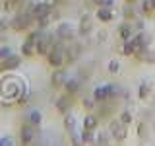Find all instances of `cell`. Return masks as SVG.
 I'll return each mask as SVG.
<instances>
[{
    "mask_svg": "<svg viewBox=\"0 0 155 146\" xmlns=\"http://www.w3.org/2000/svg\"><path fill=\"white\" fill-rule=\"evenodd\" d=\"M25 92H27V86H25V82L19 80V78L6 76V78L0 80V94L8 101H18Z\"/></svg>",
    "mask_w": 155,
    "mask_h": 146,
    "instance_id": "6da1fadb",
    "label": "cell"
},
{
    "mask_svg": "<svg viewBox=\"0 0 155 146\" xmlns=\"http://www.w3.org/2000/svg\"><path fill=\"white\" fill-rule=\"evenodd\" d=\"M47 61L52 68H60L68 62V49L62 45V41H56L54 45H52V49L47 55Z\"/></svg>",
    "mask_w": 155,
    "mask_h": 146,
    "instance_id": "7a4b0ae2",
    "label": "cell"
},
{
    "mask_svg": "<svg viewBox=\"0 0 155 146\" xmlns=\"http://www.w3.org/2000/svg\"><path fill=\"white\" fill-rule=\"evenodd\" d=\"M33 22H35V18L25 10V12H18L16 16L10 19V27H12L14 31H25V29L31 27Z\"/></svg>",
    "mask_w": 155,
    "mask_h": 146,
    "instance_id": "3957f363",
    "label": "cell"
},
{
    "mask_svg": "<svg viewBox=\"0 0 155 146\" xmlns=\"http://www.w3.org/2000/svg\"><path fill=\"white\" fill-rule=\"evenodd\" d=\"M58 41L56 39V33H52V31H43L41 33V37H39V41L35 43V49H37V55H41V57H47L48 55V51L52 49V45Z\"/></svg>",
    "mask_w": 155,
    "mask_h": 146,
    "instance_id": "277c9868",
    "label": "cell"
},
{
    "mask_svg": "<svg viewBox=\"0 0 155 146\" xmlns=\"http://www.w3.org/2000/svg\"><path fill=\"white\" fill-rule=\"evenodd\" d=\"M109 133L114 138V142H124L126 136H128V129H126V125L120 119H114V121H110V125H109Z\"/></svg>",
    "mask_w": 155,
    "mask_h": 146,
    "instance_id": "5b68a950",
    "label": "cell"
},
{
    "mask_svg": "<svg viewBox=\"0 0 155 146\" xmlns=\"http://www.w3.org/2000/svg\"><path fill=\"white\" fill-rule=\"evenodd\" d=\"M113 96H116V86L114 84H103V86H97L93 90V99L97 103H103V101H107Z\"/></svg>",
    "mask_w": 155,
    "mask_h": 146,
    "instance_id": "8992f818",
    "label": "cell"
},
{
    "mask_svg": "<svg viewBox=\"0 0 155 146\" xmlns=\"http://www.w3.org/2000/svg\"><path fill=\"white\" fill-rule=\"evenodd\" d=\"M37 134H39L37 127L31 123H23L21 129H19V140H21V144H31L37 138Z\"/></svg>",
    "mask_w": 155,
    "mask_h": 146,
    "instance_id": "52a82bcc",
    "label": "cell"
},
{
    "mask_svg": "<svg viewBox=\"0 0 155 146\" xmlns=\"http://www.w3.org/2000/svg\"><path fill=\"white\" fill-rule=\"evenodd\" d=\"M56 39L58 41H72V39H74V26H72V23H68V22H60L56 26Z\"/></svg>",
    "mask_w": 155,
    "mask_h": 146,
    "instance_id": "ba28073f",
    "label": "cell"
},
{
    "mask_svg": "<svg viewBox=\"0 0 155 146\" xmlns=\"http://www.w3.org/2000/svg\"><path fill=\"white\" fill-rule=\"evenodd\" d=\"M19 64H21V57H18V55H10L8 58L0 61V74H2V72L16 70V68H19Z\"/></svg>",
    "mask_w": 155,
    "mask_h": 146,
    "instance_id": "9c48e42d",
    "label": "cell"
},
{
    "mask_svg": "<svg viewBox=\"0 0 155 146\" xmlns=\"http://www.w3.org/2000/svg\"><path fill=\"white\" fill-rule=\"evenodd\" d=\"M66 80H68V72L64 70V68H54V72H52V76H51V86L52 88H64L66 84Z\"/></svg>",
    "mask_w": 155,
    "mask_h": 146,
    "instance_id": "30bf717a",
    "label": "cell"
},
{
    "mask_svg": "<svg viewBox=\"0 0 155 146\" xmlns=\"http://www.w3.org/2000/svg\"><path fill=\"white\" fill-rule=\"evenodd\" d=\"M91 16L89 14H81V18H80V23H78V33L80 35H84V37H87L91 33Z\"/></svg>",
    "mask_w": 155,
    "mask_h": 146,
    "instance_id": "8fae6325",
    "label": "cell"
},
{
    "mask_svg": "<svg viewBox=\"0 0 155 146\" xmlns=\"http://www.w3.org/2000/svg\"><path fill=\"white\" fill-rule=\"evenodd\" d=\"M95 18L99 19V22H103V23H109L110 19L114 18V12L109 6H99V8H97V12H95Z\"/></svg>",
    "mask_w": 155,
    "mask_h": 146,
    "instance_id": "7c38bea8",
    "label": "cell"
},
{
    "mask_svg": "<svg viewBox=\"0 0 155 146\" xmlns=\"http://www.w3.org/2000/svg\"><path fill=\"white\" fill-rule=\"evenodd\" d=\"M132 29H134V26L128 22V19H124V22L118 26V37L122 39V41H128V39H132Z\"/></svg>",
    "mask_w": 155,
    "mask_h": 146,
    "instance_id": "4fadbf2b",
    "label": "cell"
},
{
    "mask_svg": "<svg viewBox=\"0 0 155 146\" xmlns=\"http://www.w3.org/2000/svg\"><path fill=\"white\" fill-rule=\"evenodd\" d=\"M23 119H25V123H31V125L39 127V125H41V121H43V113L39 109H29L27 113L23 115Z\"/></svg>",
    "mask_w": 155,
    "mask_h": 146,
    "instance_id": "5bb4252c",
    "label": "cell"
},
{
    "mask_svg": "<svg viewBox=\"0 0 155 146\" xmlns=\"http://www.w3.org/2000/svg\"><path fill=\"white\" fill-rule=\"evenodd\" d=\"M80 90H81V82L78 80V78H68V80H66L64 92H66L68 96H74V94H78Z\"/></svg>",
    "mask_w": 155,
    "mask_h": 146,
    "instance_id": "9a60e30c",
    "label": "cell"
},
{
    "mask_svg": "<svg viewBox=\"0 0 155 146\" xmlns=\"http://www.w3.org/2000/svg\"><path fill=\"white\" fill-rule=\"evenodd\" d=\"M76 125H78V121H76L74 113H72V111H66L64 113V129L68 130V134L76 133Z\"/></svg>",
    "mask_w": 155,
    "mask_h": 146,
    "instance_id": "2e32d148",
    "label": "cell"
},
{
    "mask_svg": "<svg viewBox=\"0 0 155 146\" xmlns=\"http://www.w3.org/2000/svg\"><path fill=\"white\" fill-rule=\"evenodd\" d=\"M97 125H99V115L87 113L85 119H84V129L85 130H97Z\"/></svg>",
    "mask_w": 155,
    "mask_h": 146,
    "instance_id": "e0dca14e",
    "label": "cell"
},
{
    "mask_svg": "<svg viewBox=\"0 0 155 146\" xmlns=\"http://www.w3.org/2000/svg\"><path fill=\"white\" fill-rule=\"evenodd\" d=\"M56 109L58 111H60V113H66V111H70V97H68V96H60V97H58V99H56Z\"/></svg>",
    "mask_w": 155,
    "mask_h": 146,
    "instance_id": "ac0fdd59",
    "label": "cell"
},
{
    "mask_svg": "<svg viewBox=\"0 0 155 146\" xmlns=\"http://www.w3.org/2000/svg\"><path fill=\"white\" fill-rule=\"evenodd\" d=\"M149 94H151V84H149V82H142V84L138 86V97L140 99H147Z\"/></svg>",
    "mask_w": 155,
    "mask_h": 146,
    "instance_id": "d6986e66",
    "label": "cell"
},
{
    "mask_svg": "<svg viewBox=\"0 0 155 146\" xmlns=\"http://www.w3.org/2000/svg\"><path fill=\"white\" fill-rule=\"evenodd\" d=\"M80 136H81V144H97L95 142V130H81L80 133Z\"/></svg>",
    "mask_w": 155,
    "mask_h": 146,
    "instance_id": "ffe728a7",
    "label": "cell"
},
{
    "mask_svg": "<svg viewBox=\"0 0 155 146\" xmlns=\"http://www.w3.org/2000/svg\"><path fill=\"white\" fill-rule=\"evenodd\" d=\"M122 55H124V57H134V55H136V47H134L132 39L122 41Z\"/></svg>",
    "mask_w": 155,
    "mask_h": 146,
    "instance_id": "44dd1931",
    "label": "cell"
},
{
    "mask_svg": "<svg viewBox=\"0 0 155 146\" xmlns=\"http://www.w3.org/2000/svg\"><path fill=\"white\" fill-rule=\"evenodd\" d=\"M110 138H113V136H110L109 130H99V133L95 134V142L97 144H109Z\"/></svg>",
    "mask_w": 155,
    "mask_h": 146,
    "instance_id": "7402d4cb",
    "label": "cell"
},
{
    "mask_svg": "<svg viewBox=\"0 0 155 146\" xmlns=\"http://www.w3.org/2000/svg\"><path fill=\"white\" fill-rule=\"evenodd\" d=\"M37 53V49H35V45H33V43H23L21 45V57H33Z\"/></svg>",
    "mask_w": 155,
    "mask_h": 146,
    "instance_id": "603a6c76",
    "label": "cell"
},
{
    "mask_svg": "<svg viewBox=\"0 0 155 146\" xmlns=\"http://www.w3.org/2000/svg\"><path fill=\"white\" fill-rule=\"evenodd\" d=\"M140 12L143 14V16H151L155 12L153 6H151V0H142V4H140Z\"/></svg>",
    "mask_w": 155,
    "mask_h": 146,
    "instance_id": "cb8c5ba5",
    "label": "cell"
},
{
    "mask_svg": "<svg viewBox=\"0 0 155 146\" xmlns=\"http://www.w3.org/2000/svg\"><path fill=\"white\" fill-rule=\"evenodd\" d=\"M122 16H124V19H128V22H130V19H136V18H138V16H140V12H136V10L128 4V6L122 10Z\"/></svg>",
    "mask_w": 155,
    "mask_h": 146,
    "instance_id": "d4e9b609",
    "label": "cell"
},
{
    "mask_svg": "<svg viewBox=\"0 0 155 146\" xmlns=\"http://www.w3.org/2000/svg\"><path fill=\"white\" fill-rule=\"evenodd\" d=\"M109 74H118L120 72V62L116 61V58H113V61H109Z\"/></svg>",
    "mask_w": 155,
    "mask_h": 146,
    "instance_id": "484cf974",
    "label": "cell"
},
{
    "mask_svg": "<svg viewBox=\"0 0 155 146\" xmlns=\"http://www.w3.org/2000/svg\"><path fill=\"white\" fill-rule=\"evenodd\" d=\"M118 119L122 121L124 125H130V123H132V121H134V119H132V113H130L128 109H126V111H122V113H120V117H118Z\"/></svg>",
    "mask_w": 155,
    "mask_h": 146,
    "instance_id": "4316f807",
    "label": "cell"
},
{
    "mask_svg": "<svg viewBox=\"0 0 155 146\" xmlns=\"http://www.w3.org/2000/svg\"><path fill=\"white\" fill-rule=\"evenodd\" d=\"M136 133H138V138H145L147 136V129H145V123H140L136 127Z\"/></svg>",
    "mask_w": 155,
    "mask_h": 146,
    "instance_id": "83f0119b",
    "label": "cell"
},
{
    "mask_svg": "<svg viewBox=\"0 0 155 146\" xmlns=\"http://www.w3.org/2000/svg\"><path fill=\"white\" fill-rule=\"evenodd\" d=\"M10 55H14V53H12V49H10V47H0V61L8 58Z\"/></svg>",
    "mask_w": 155,
    "mask_h": 146,
    "instance_id": "f1b7e54d",
    "label": "cell"
},
{
    "mask_svg": "<svg viewBox=\"0 0 155 146\" xmlns=\"http://www.w3.org/2000/svg\"><path fill=\"white\" fill-rule=\"evenodd\" d=\"M93 4H97V8H99V6H109V8H113V6H114V0H93Z\"/></svg>",
    "mask_w": 155,
    "mask_h": 146,
    "instance_id": "f546056e",
    "label": "cell"
},
{
    "mask_svg": "<svg viewBox=\"0 0 155 146\" xmlns=\"http://www.w3.org/2000/svg\"><path fill=\"white\" fill-rule=\"evenodd\" d=\"M12 144H14V140L10 136H2L0 138V146H12Z\"/></svg>",
    "mask_w": 155,
    "mask_h": 146,
    "instance_id": "4dcf8cb0",
    "label": "cell"
},
{
    "mask_svg": "<svg viewBox=\"0 0 155 146\" xmlns=\"http://www.w3.org/2000/svg\"><path fill=\"white\" fill-rule=\"evenodd\" d=\"M134 27L138 29V31H143V27H145V22L143 19H136V23H134Z\"/></svg>",
    "mask_w": 155,
    "mask_h": 146,
    "instance_id": "1f68e13d",
    "label": "cell"
},
{
    "mask_svg": "<svg viewBox=\"0 0 155 146\" xmlns=\"http://www.w3.org/2000/svg\"><path fill=\"white\" fill-rule=\"evenodd\" d=\"M93 101H95V99H93V97H85V99H84V105L87 107V109H91V107H93V105H95V103H93Z\"/></svg>",
    "mask_w": 155,
    "mask_h": 146,
    "instance_id": "d6a6232c",
    "label": "cell"
},
{
    "mask_svg": "<svg viewBox=\"0 0 155 146\" xmlns=\"http://www.w3.org/2000/svg\"><path fill=\"white\" fill-rule=\"evenodd\" d=\"M10 27V22L8 19H0V31H4V29Z\"/></svg>",
    "mask_w": 155,
    "mask_h": 146,
    "instance_id": "836d02e7",
    "label": "cell"
},
{
    "mask_svg": "<svg viewBox=\"0 0 155 146\" xmlns=\"http://www.w3.org/2000/svg\"><path fill=\"white\" fill-rule=\"evenodd\" d=\"M126 2H128V4H134V2H138V0H126Z\"/></svg>",
    "mask_w": 155,
    "mask_h": 146,
    "instance_id": "e575fe53",
    "label": "cell"
},
{
    "mask_svg": "<svg viewBox=\"0 0 155 146\" xmlns=\"http://www.w3.org/2000/svg\"><path fill=\"white\" fill-rule=\"evenodd\" d=\"M29 2H33V4H35V2H41V0H29Z\"/></svg>",
    "mask_w": 155,
    "mask_h": 146,
    "instance_id": "d590c367",
    "label": "cell"
},
{
    "mask_svg": "<svg viewBox=\"0 0 155 146\" xmlns=\"http://www.w3.org/2000/svg\"><path fill=\"white\" fill-rule=\"evenodd\" d=\"M151 6H153V10H155V0H151Z\"/></svg>",
    "mask_w": 155,
    "mask_h": 146,
    "instance_id": "8d00e7d4",
    "label": "cell"
}]
</instances>
